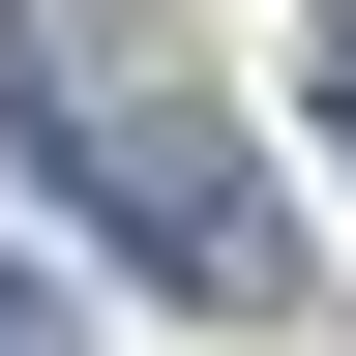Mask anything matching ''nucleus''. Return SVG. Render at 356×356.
Here are the masks:
<instances>
[{"mask_svg": "<svg viewBox=\"0 0 356 356\" xmlns=\"http://www.w3.org/2000/svg\"><path fill=\"white\" fill-rule=\"evenodd\" d=\"M297 119H327V149H356V0H297Z\"/></svg>", "mask_w": 356, "mask_h": 356, "instance_id": "f03ea898", "label": "nucleus"}, {"mask_svg": "<svg viewBox=\"0 0 356 356\" xmlns=\"http://www.w3.org/2000/svg\"><path fill=\"white\" fill-rule=\"evenodd\" d=\"M0 149L60 178V208L149 267V297H267V267H297L267 149L208 119V60H178L149 0H0Z\"/></svg>", "mask_w": 356, "mask_h": 356, "instance_id": "f257e3e1", "label": "nucleus"}, {"mask_svg": "<svg viewBox=\"0 0 356 356\" xmlns=\"http://www.w3.org/2000/svg\"><path fill=\"white\" fill-rule=\"evenodd\" d=\"M0 356H60V327H30V267H0Z\"/></svg>", "mask_w": 356, "mask_h": 356, "instance_id": "7ed1b4c3", "label": "nucleus"}]
</instances>
